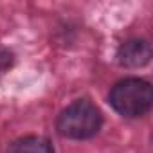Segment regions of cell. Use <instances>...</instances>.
Listing matches in <instances>:
<instances>
[{
	"label": "cell",
	"mask_w": 153,
	"mask_h": 153,
	"mask_svg": "<svg viewBox=\"0 0 153 153\" xmlns=\"http://www.w3.org/2000/svg\"><path fill=\"white\" fill-rule=\"evenodd\" d=\"M6 153H54L49 139L40 135H25L13 140Z\"/></svg>",
	"instance_id": "cell-4"
},
{
	"label": "cell",
	"mask_w": 153,
	"mask_h": 153,
	"mask_svg": "<svg viewBox=\"0 0 153 153\" xmlns=\"http://www.w3.org/2000/svg\"><path fill=\"white\" fill-rule=\"evenodd\" d=\"M151 59V45L144 38H130L117 49V61L126 68H140Z\"/></svg>",
	"instance_id": "cell-3"
},
{
	"label": "cell",
	"mask_w": 153,
	"mask_h": 153,
	"mask_svg": "<svg viewBox=\"0 0 153 153\" xmlns=\"http://www.w3.org/2000/svg\"><path fill=\"white\" fill-rule=\"evenodd\" d=\"M15 63V54L7 49H0V76L6 74Z\"/></svg>",
	"instance_id": "cell-5"
},
{
	"label": "cell",
	"mask_w": 153,
	"mask_h": 153,
	"mask_svg": "<svg viewBox=\"0 0 153 153\" xmlns=\"http://www.w3.org/2000/svg\"><path fill=\"white\" fill-rule=\"evenodd\" d=\"M103 126L101 110L88 99H76L63 108L56 119V130L65 139L85 140L99 133Z\"/></svg>",
	"instance_id": "cell-1"
},
{
	"label": "cell",
	"mask_w": 153,
	"mask_h": 153,
	"mask_svg": "<svg viewBox=\"0 0 153 153\" xmlns=\"http://www.w3.org/2000/svg\"><path fill=\"white\" fill-rule=\"evenodd\" d=\"M108 103L123 117H142L153 105V88L146 79L124 78L112 87Z\"/></svg>",
	"instance_id": "cell-2"
}]
</instances>
